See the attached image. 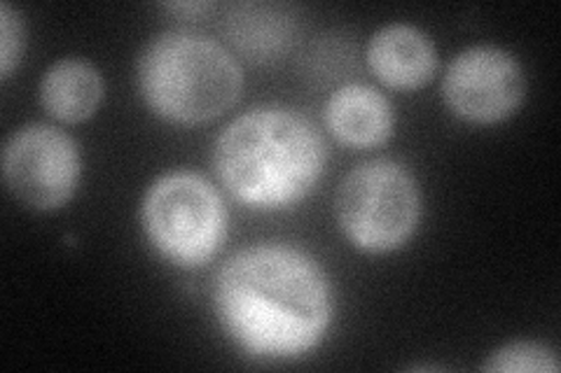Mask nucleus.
Returning a JSON list of instances; mask_svg holds the SVG:
<instances>
[{"instance_id":"obj_1","label":"nucleus","mask_w":561,"mask_h":373,"mask_svg":"<svg viewBox=\"0 0 561 373\" xmlns=\"http://www.w3.org/2000/svg\"><path fill=\"white\" fill-rule=\"evenodd\" d=\"M214 306L241 350L262 360H295L328 334L332 292L323 266L300 247L251 245L220 269Z\"/></svg>"},{"instance_id":"obj_2","label":"nucleus","mask_w":561,"mask_h":373,"mask_svg":"<svg viewBox=\"0 0 561 373\" xmlns=\"http://www.w3.org/2000/svg\"><path fill=\"white\" fill-rule=\"evenodd\" d=\"M328 148L302 113L267 105L237 117L214 150L222 187L239 203L278 210L302 201L321 180Z\"/></svg>"},{"instance_id":"obj_3","label":"nucleus","mask_w":561,"mask_h":373,"mask_svg":"<svg viewBox=\"0 0 561 373\" xmlns=\"http://www.w3.org/2000/svg\"><path fill=\"white\" fill-rule=\"evenodd\" d=\"M138 89L152 113L173 124H204L239 101L241 68L220 43L197 31L157 35L138 57Z\"/></svg>"},{"instance_id":"obj_4","label":"nucleus","mask_w":561,"mask_h":373,"mask_svg":"<svg viewBox=\"0 0 561 373\" xmlns=\"http://www.w3.org/2000/svg\"><path fill=\"white\" fill-rule=\"evenodd\" d=\"M140 224L152 247L183 269L214 257L227 236V208L218 189L192 171H173L150 185Z\"/></svg>"},{"instance_id":"obj_5","label":"nucleus","mask_w":561,"mask_h":373,"mask_svg":"<svg viewBox=\"0 0 561 373\" xmlns=\"http://www.w3.org/2000/svg\"><path fill=\"white\" fill-rule=\"evenodd\" d=\"M344 236L358 250L383 255L405 245L421 220L414 175L391 159H373L348 171L335 199Z\"/></svg>"},{"instance_id":"obj_6","label":"nucleus","mask_w":561,"mask_h":373,"mask_svg":"<svg viewBox=\"0 0 561 373\" xmlns=\"http://www.w3.org/2000/svg\"><path fill=\"white\" fill-rule=\"evenodd\" d=\"M78 143L49 124L16 129L3 150V180L12 197L33 210L66 206L80 185Z\"/></svg>"},{"instance_id":"obj_7","label":"nucleus","mask_w":561,"mask_h":373,"mask_svg":"<svg viewBox=\"0 0 561 373\" xmlns=\"http://www.w3.org/2000/svg\"><path fill=\"white\" fill-rule=\"evenodd\" d=\"M526 78L519 61L501 47L478 45L456 55L445 70L447 108L472 124H496L524 101Z\"/></svg>"},{"instance_id":"obj_8","label":"nucleus","mask_w":561,"mask_h":373,"mask_svg":"<svg viewBox=\"0 0 561 373\" xmlns=\"http://www.w3.org/2000/svg\"><path fill=\"white\" fill-rule=\"evenodd\" d=\"M367 66L379 82L414 92L428 84L437 70V49L428 35L412 24H389L367 43Z\"/></svg>"},{"instance_id":"obj_9","label":"nucleus","mask_w":561,"mask_h":373,"mask_svg":"<svg viewBox=\"0 0 561 373\" xmlns=\"http://www.w3.org/2000/svg\"><path fill=\"white\" fill-rule=\"evenodd\" d=\"M325 124L332 136L348 148H377L393 136L396 115L379 89L346 84L330 96Z\"/></svg>"},{"instance_id":"obj_10","label":"nucleus","mask_w":561,"mask_h":373,"mask_svg":"<svg viewBox=\"0 0 561 373\" xmlns=\"http://www.w3.org/2000/svg\"><path fill=\"white\" fill-rule=\"evenodd\" d=\"M103 98V78L90 61L68 57L51 63L41 80L43 108L59 121L90 119Z\"/></svg>"},{"instance_id":"obj_11","label":"nucleus","mask_w":561,"mask_h":373,"mask_svg":"<svg viewBox=\"0 0 561 373\" xmlns=\"http://www.w3.org/2000/svg\"><path fill=\"white\" fill-rule=\"evenodd\" d=\"M482 371L489 373H557V352L542 343L515 341L501 346L484 360Z\"/></svg>"},{"instance_id":"obj_12","label":"nucleus","mask_w":561,"mask_h":373,"mask_svg":"<svg viewBox=\"0 0 561 373\" xmlns=\"http://www.w3.org/2000/svg\"><path fill=\"white\" fill-rule=\"evenodd\" d=\"M0 73L10 78L12 68L22 61L24 45H26V31L22 14H16L8 3H0Z\"/></svg>"},{"instance_id":"obj_13","label":"nucleus","mask_w":561,"mask_h":373,"mask_svg":"<svg viewBox=\"0 0 561 373\" xmlns=\"http://www.w3.org/2000/svg\"><path fill=\"white\" fill-rule=\"evenodd\" d=\"M210 8H214V3H167L164 10L169 12H181V14H187V16H195L199 12H208Z\"/></svg>"}]
</instances>
